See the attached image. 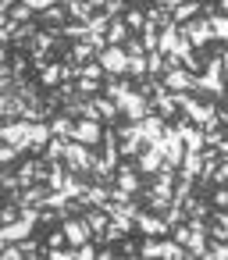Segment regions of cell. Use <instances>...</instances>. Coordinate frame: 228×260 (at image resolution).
Listing matches in <instances>:
<instances>
[{"label": "cell", "mask_w": 228, "mask_h": 260, "mask_svg": "<svg viewBox=\"0 0 228 260\" xmlns=\"http://www.w3.org/2000/svg\"><path fill=\"white\" fill-rule=\"evenodd\" d=\"M178 36H182L192 50H203V47H210V43H214V36H210V22H207L203 15H196V18L182 22V25H178Z\"/></svg>", "instance_id": "1"}, {"label": "cell", "mask_w": 228, "mask_h": 260, "mask_svg": "<svg viewBox=\"0 0 228 260\" xmlns=\"http://www.w3.org/2000/svg\"><path fill=\"white\" fill-rule=\"evenodd\" d=\"M93 157H96V150H93V146H86V143H75V139H68V143H64V168H68V171L89 175V168H93Z\"/></svg>", "instance_id": "2"}, {"label": "cell", "mask_w": 228, "mask_h": 260, "mask_svg": "<svg viewBox=\"0 0 228 260\" xmlns=\"http://www.w3.org/2000/svg\"><path fill=\"white\" fill-rule=\"evenodd\" d=\"M160 86H164L168 93H192L196 75H192V72H185L182 64H168V68L160 72Z\"/></svg>", "instance_id": "3"}, {"label": "cell", "mask_w": 228, "mask_h": 260, "mask_svg": "<svg viewBox=\"0 0 228 260\" xmlns=\"http://www.w3.org/2000/svg\"><path fill=\"white\" fill-rule=\"evenodd\" d=\"M118 114H125V121H139L143 114H150V96L132 86V89L118 100Z\"/></svg>", "instance_id": "4"}, {"label": "cell", "mask_w": 228, "mask_h": 260, "mask_svg": "<svg viewBox=\"0 0 228 260\" xmlns=\"http://www.w3.org/2000/svg\"><path fill=\"white\" fill-rule=\"evenodd\" d=\"M0 143H11L25 153L29 150V121L25 118H4L0 121Z\"/></svg>", "instance_id": "5"}, {"label": "cell", "mask_w": 228, "mask_h": 260, "mask_svg": "<svg viewBox=\"0 0 228 260\" xmlns=\"http://www.w3.org/2000/svg\"><path fill=\"white\" fill-rule=\"evenodd\" d=\"M100 132H104V121L100 118H75L72 125V139L75 143H86V146H100Z\"/></svg>", "instance_id": "6"}, {"label": "cell", "mask_w": 228, "mask_h": 260, "mask_svg": "<svg viewBox=\"0 0 228 260\" xmlns=\"http://www.w3.org/2000/svg\"><path fill=\"white\" fill-rule=\"evenodd\" d=\"M96 61H100V68H104V75H125V64H128V54H125V47H104L100 54H96Z\"/></svg>", "instance_id": "7"}, {"label": "cell", "mask_w": 228, "mask_h": 260, "mask_svg": "<svg viewBox=\"0 0 228 260\" xmlns=\"http://www.w3.org/2000/svg\"><path fill=\"white\" fill-rule=\"evenodd\" d=\"M132 164H136V171H143V175H153L160 164H164V153H160V143H150V146H139V153L132 157Z\"/></svg>", "instance_id": "8"}, {"label": "cell", "mask_w": 228, "mask_h": 260, "mask_svg": "<svg viewBox=\"0 0 228 260\" xmlns=\"http://www.w3.org/2000/svg\"><path fill=\"white\" fill-rule=\"evenodd\" d=\"M61 232H64V246H72V249H79L82 242H89V228H86V221L82 217H61Z\"/></svg>", "instance_id": "9"}, {"label": "cell", "mask_w": 228, "mask_h": 260, "mask_svg": "<svg viewBox=\"0 0 228 260\" xmlns=\"http://www.w3.org/2000/svg\"><path fill=\"white\" fill-rule=\"evenodd\" d=\"M136 232L143 235H168V221L153 210H136Z\"/></svg>", "instance_id": "10"}, {"label": "cell", "mask_w": 228, "mask_h": 260, "mask_svg": "<svg viewBox=\"0 0 228 260\" xmlns=\"http://www.w3.org/2000/svg\"><path fill=\"white\" fill-rule=\"evenodd\" d=\"M89 104H93V118H100V121H114L118 118V104L111 96L96 93V96H89Z\"/></svg>", "instance_id": "11"}, {"label": "cell", "mask_w": 228, "mask_h": 260, "mask_svg": "<svg viewBox=\"0 0 228 260\" xmlns=\"http://www.w3.org/2000/svg\"><path fill=\"white\" fill-rule=\"evenodd\" d=\"M61 8H64V18H72V22H82V25H86V22L96 15V8H89L86 0H64Z\"/></svg>", "instance_id": "12"}, {"label": "cell", "mask_w": 228, "mask_h": 260, "mask_svg": "<svg viewBox=\"0 0 228 260\" xmlns=\"http://www.w3.org/2000/svg\"><path fill=\"white\" fill-rule=\"evenodd\" d=\"M203 8H200V0H182V4H171L168 8V15H171V22L175 25H182V22H189V18H196Z\"/></svg>", "instance_id": "13"}, {"label": "cell", "mask_w": 228, "mask_h": 260, "mask_svg": "<svg viewBox=\"0 0 228 260\" xmlns=\"http://www.w3.org/2000/svg\"><path fill=\"white\" fill-rule=\"evenodd\" d=\"M86 185H89V182H86V175H79V171H68L57 192H64V196H72V200H82V192H86Z\"/></svg>", "instance_id": "14"}, {"label": "cell", "mask_w": 228, "mask_h": 260, "mask_svg": "<svg viewBox=\"0 0 228 260\" xmlns=\"http://www.w3.org/2000/svg\"><path fill=\"white\" fill-rule=\"evenodd\" d=\"M47 125H50V136L72 139V125H75V118H68L64 111H57V114H50V118H47Z\"/></svg>", "instance_id": "15"}, {"label": "cell", "mask_w": 228, "mask_h": 260, "mask_svg": "<svg viewBox=\"0 0 228 260\" xmlns=\"http://www.w3.org/2000/svg\"><path fill=\"white\" fill-rule=\"evenodd\" d=\"M203 18L210 22V36H214V43H224V40H228V18H224L221 11H207Z\"/></svg>", "instance_id": "16"}, {"label": "cell", "mask_w": 228, "mask_h": 260, "mask_svg": "<svg viewBox=\"0 0 228 260\" xmlns=\"http://www.w3.org/2000/svg\"><path fill=\"white\" fill-rule=\"evenodd\" d=\"M128 36H132V32L125 29V22H121V18H111V22H107V29H104V40H107L111 47H121Z\"/></svg>", "instance_id": "17"}, {"label": "cell", "mask_w": 228, "mask_h": 260, "mask_svg": "<svg viewBox=\"0 0 228 260\" xmlns=\"http://www.w3.org/2000/svg\"><path fill=\"white\" fill-rule=\"evenodd\" d=\"M64 143H68V139H61V136H50L40 157H43L47 164H57V160H64Z\"/></svg>", "instance_id": "18"}, {"label": "cell", "mask_w": 228, "mask_h": 260, "mask_svg": "<svg viewBox=\"0 0 228 260\" xmlns=\"http://www.w3.org/2000/svg\"><path fill=\"white\" fill-rule=\"evenodd\" d=\"M61 82V61H47L43 68H40V86L43 89H54Z\"/></svg>", "instance_id": "19"}, {"label": "cell", "mask_w": 228, "mask_h": 260, "mask_svg": "<svg viewBox=\"0 0 228 260\" xmlns=\"http://www.w3.org/2000/svg\"><path fill=\"white\" fill-rule=\"evenodd\" d=\"M36 15L43 18L47 29H61V25H64V8H61V4H50V8H43V11H36Z\"/></svg>", "instance_id": "20"}, {"label": "cell", "mask_w": 228, "mask_h": 260, "mask_svg": "<svg viewBox=\"0 0 228 260\" xmlns=\"http://www.w3.org/2000/svg\"><path fill=\"white\" fill-rule=\"evenodd\" d=\"M89 57H96V50H93V47H89L86 40H79V43H75V47H72V50L64 54V61H72V64H86Z\"/></svg>", "instance_id": "21"}, {"label": "cell", "mask_w": 228, "mask_h": 260, "mask_svg": "<svg viewBox=\"0 0 228 260\" xmlns=\"http://www.w3.org/2000/svg\"><path fill=\"white\" fill-rule=\"evenodd\" d=\"M121 22H125L128 32H139V29L146 25V15H143V8H125V11H121Z\"/></svg>", "instance_id": "22"}, {"label": "cell", "mask_w": 228, "mask_h": 260, "mask_svg": "<svg viewBox=\"0 0 228 260\" xmlns=\"http://www.w3.org/2000/svg\"><path fill=\"white\" fill-rule=\"evenodd\" d=\"M100 82H104V79H86V75H79V79H75V93H79V96H96V93H100Z\"/></svg>", "instance_id": "23"}, {"label": "cell", "mask_w": 228, "mask_h": 260, "mask_svg": "<svg viewBox=\"0 0 228 260\" xmlns=\"http://www.w3.org/2000/svg\"><path fill=\"white\" fill-rule=\"evenodd\" d=\"M8 18H11V22H32V18H36V11H32V8H25V4H18V0H15V8L8 11Z\"/></svg>", "instance_id": "24"}, {"label": "cell", "mask_w": 228, "mask_h": 260, "mask_svg": "<svg viewBox=\"0 0 228 260\" xmlns=\"http://www.w3.org/2000/svg\"><path fill=\"white\" fill-rule=\"evenodd\" d=\"M164 72V54L160 50H150L146 54V75H160Z\"/></svg>", "instance_id": "25"}, {"label": "cell", "mask_w": 228, "mask_h": 260, "mask_svg": "<svg viewBox=\"0 0 228 260\" xmlns=\"http://www.w3.org/2000/svg\"><path fill=\"white\" fill-rule=\"evenodd\" d=\"M203 256L224 260V256H228V242H214V239H207V249H203Z\"/></svg>", "instance_id": "26"}, {"label": "cell", "mask_w": 228, "mask_h": 260, "mask_svg": "<svg viewBox=\"0 0 228 260\" xmlns=\"http://www.w3.org/2000/svg\"><path fill=\"white\" fill-rule=\"evenodd\" d=\"M125 8H128V0H104V8H100V11H104L107 18H121Z\"/></svg>", "instance_id": "27"}, {"label": "cell", "mask_w": 228, "mask_h": 260, "mask_svg": "<svg viewBox=\"0 0 228 260\" xmlns=\"http://www.w3.org/2000/svg\"><path fill=\"white\" fill-rule=\"evenodd\" d=\"M18 217H22V207H18L15 200L0 207V224H8V221H18Z\"/></svg>", "instance_id": "28"}, {"label": "cell", "mask_w": 228, "mask_h": 260, "mask_svg": "<svg viewBox=\"0 0 228 260\" xmlns=\"http://www.w3.org/2000/svg\"><path fill=\"white\" fill-rule=\"evenodd\" d=\"M139 32H143V40H139V43H143V50H146V54H150V50H157V29H153V25H143Z\"/></svg>", "instance_id": "29"}, {"label": "cell", "mask_w": 228, "mask_h": 260, "mask_svg": "<svg viewBox=\"0 0 228 260\" xmlns=\"http://www.w3.org/2000/svg\"><path fill=\"white\" fill-rule=\"evenodd\" d=\"M207 239H214V242H228V224L210 221V224H207Z\"/></svg>", "instance_id": "30"}, {"label": "cell", "mask_w": 228, "mask_h": 260, "mask_svg": "<svg viewBox=\"0 0 228 260\" xmlns=\"http://www.w3.org/2000/svg\"><path fill=\"white\" fill-rule=\"evenodd\" d=\"M18 146H11V143H0V168H8L11 160H18Z\"/></svg>", "instance_id": "31"}, {"label": "cell", "mask_w": 228, "mask_h": 260, "mask_svg": "<svg viewBox=\"0 0 228 260\" xmlns=\"http://www.w3.org/2000/svg\"><path fill=\"white\" fill-rule=\"evenodd\" d=\"M18 246H22V256H43V246H40L36 239H29V235H25Z\"/></svg>", "instance_id": "32"}, {"label": "cell", "mask_w": 228, "mask_h": 260, "mask_svg": "<svg viewBox=\"0 0 228 260\" xmlns=\"http://www.w3.org/2000/svg\"><path fill=\"white\" fill-rule=\"evenodd\" d=\"M0 189H4V192H15V189H18V175H15V171H0Z\"/></svg>", "instance_id": "33"}, {"label": "cell", "mask_w": 228, "mask_h": 260, "mask_svg": "<svg viewBox=\"0 0 228 260\" xmlns=\"http://www.w3.org/2000/svg\"><path fill=\"white\" fill-rule=\"evenodd\" d=\"M210 207H228V189H224V185H214V196H210Z\"/></svg>", "instance_id": "34"}, {"label": "cell", "mask_w": 228, "mask_h": 260, "mask_svg": "<svg viewBox=\"0 0 228 260\" xmlns=\"http://www.w3.org/2000/svg\"><path fill=\"white\" fill-rule=\"evenodd\" d=\"M43 242H47V249H54V246H64V232H61V228H54V232H50Z\"/></svg>", "instance_id": "35"}]
</instances>
